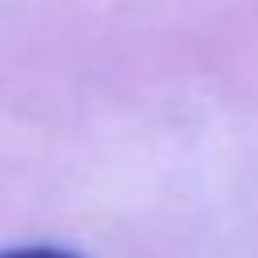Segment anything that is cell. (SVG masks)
I'll list each match as a JSON object with an SVG mask.
<instances>
[{"label": "cell", "mask_w": 258, "mask_h": 258, "mask_svg": "<svg viewBox=\"0 0 258 258\" xmlns=\"http://www.w3.org/2000/svg\"><path fill=\"white\" fill-rule=\"evenodd\" d=\"M0 258H81V254L60 250V246H8L0 250Z\"/></svg>", "instance_id": "1"}]
</instances>
